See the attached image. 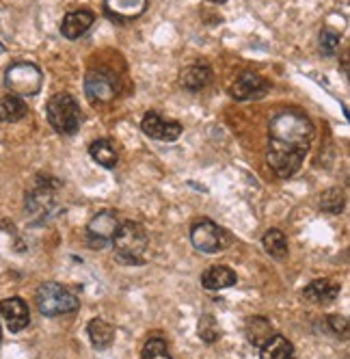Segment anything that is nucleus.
Wrapping results in <instances>:
<instances>
[{"label": "nucleus", "mask_w": 350, "mask_h": 359, "mask_svg": "<svg viewBox=\"0 0 350 359\" xmlns=\"http://www.w3.org/2000/svg\"><path fill=\"white\" fill-rule=\"evenodd\" d=\"M199 338H202L204 342H208V344H212V342H216L220 338V329H218L214 316L206 314V316L199 318Z\"/></svg>", "instance_id": "nucleus-27"}, {"label": "nucleus", "mask_w": 350, "mask_h": 359, "mask_svg": "<svg viewBox=\"0 0 350 359\" xmlns=\"http://www.w3.org/2000/svg\"><path fill=\"white\" fill-rule=\"evenodd\" d=\"M89 154H91V158L97 163V165H102L106 169H113L119 161L117 156V149L113 145V141L108 139H97L89 145Z\"/></svg>", "instance_id": "nucleus-20"}, {"label": "nucleus", "mask_w": 350, "mask_h": 359, "mask_svg": "<svg viewBox=\"0 0 350 359\" xmlns=\"http://www.w3.org/2000/svg\"><path fill=\"white\" fill-rule=\"evenodd\" d=\"M268 89H270V83L264 79V76L253 74V72H244V74L238 76V79L234 81V85L230 87V95L234 100L246 102V100L264 97Z\"/></svg>", "instance_id": "nucleus-10"}, {"label": "nucleus", "mask_w": 350, "mask_h": 359, "mask_svg": "<svg viewBox=\"0 0 350 359\" xmlns=\"http://www.w3.org/2000/svg\"><path fill=\"white\" fill-rule=\"evenodd\" d=\"M37 310L43 316H61V314H71L80 307V301L76 299V294H71L67 288H63L61 284H55V281H48V284H41L37 288Z\"/></svg>", "instance_id": "nucleus-4"}, {"label": "nucleus", "mask_w": 350, "mask_h": 359, "mask_svg": "<svg viewBox=\"0 0 350 359\" xmlns=\"http://www.w3.org/2000/svg\"><path fill=\"white\" fill-rule=\"evenodd\" d=\"M262 245H264V249H266V253L270 255V258H274V260H286L288 258V238H286V234L281 232V229H277V227L268 229V232L264 234V238H262Z\"/></svg>", "instance_id": "nucleus-21"}, {"label": "nucleus", "mask_w": 350, "mask_h": 359, "mask_svg": "<svg viewBox=\"0 0 350 359\" xmlns=\"http://www.w3.org/2000/svg\"><path fill=\"white\" fill-rule=\"evenodd\" d=\"M149 247V236L145 227L134 221H126L117 227L113 236V249L115 255L126 264H143Z\"/></svg>", "instance_id": "nucleus-2"}, {"label": "nucleus", "mask_w": 350, "mask_h": 359, "mask_svg": "<svg viewBox=\"0 0 350 359\" xmlns=\"http://www.w3.org/2000/svg\"><path fill=\"white\" fill-rule=\"evenodd\" d=\"M3 50H5V48H3V43H0V55H3Z\"/></svg>", "instance_id": "nucleus-31"}, {"label": "nucleus", "mask_w": 350, "mask_h": 359, "mask_svg": "<svg viewBox=\"0 0 350 359\" xmlns=\"http://www.w3.org/2000/svg\"><path fill=\"white\" fill-rule=\"evenodd\" d=\"M149 0H104V11L113 22H130L145 13Z\"/></svg>", "instance_id": "nucleus-13"}, {"label": "nucleus", "mask_w": 350, "mask_h": 359, "mask_svg": "<svg viewBox=\"0 0 350 359\" xmlns=\"http://www.w3.org/2000/svg\"><path fill=\"white\" fill-rule=\"evenodd\" d=\"M0 314H3L7 329L11 333H20L22 329H27L31 323V312H29V305L24 303L20 297H11L0 301Z\"/></svg>", "instance_id": "nucleus-12"}, {"label": "nucleus", "mask_w": 350, "mask_h": 359, "mask_svg": "<svg viewBox=\"0 0 350 359\" xmlns=\"http://www.w3.org/2000/svg\"><path fill=\"white\" fill-rule=\"evenodd\" d=\"M340 43H342V35L333 29H322L320 33V53L324 57H335L337 50H340Z\"/></svg>", "instance_id": "nucleus-26"}, {"label": "nucleus", "mask_w": 350, "mask_h": 359, "mask_svg": "<svg viewBox=\"0 0 350 359\" xmlns=\"http://www.w3.org/2000/svg\"><path fill=\"white\" fill-rule=\"evenodd\" d=\"M93 22H95V15L93 11L89 9H76V11H69L63 22H61V33L65 39H80L91 27H93Z\"/></svg>", "instance_id": "nucleus-14"}, {"label": "nucleus", "mask_w": 350, "mask_h": 359, "mask_svg": "<svg viewBox=\"0 0 350 359\" xmlns=\"http://www.w3.org/2000/svg\"><path fill=\"white\" fill-rule=\"evenodd\" d=\"M57 182H50V180H41L37 182V187L27 193V210L37 217V219H46L48 215H52V210L57 208Z\"/></svg>", "instance_id": "nucleus-8"}, {"label": "nucleus", "mask_w": 350, "mask_h": 359, "mask_svg": "<svg viewBox=\"0 0 350 359\" xmlns=\"http://www.w3.org/2000/svg\"><path fill=\"white\" fill-rule=\"evenodd\" d=\"M91 344L95 348H108L115 342V327L106 323L104 318H93L87 327Z\"/></svg>", "instance_id": "nucleus-19"}, {"label": "nucleus", "mask_w": 350, "mask_h": 359, "mask_svg": "<svg viewBox=\"0 0 350 359\" xmlns=\"http://www.w3.org/2000/svg\"><path fill=\"white\" fill-rule=\"evenodd\" d=\"M340 294V284L333 279H314L312 284L303 290V297L312 303H331Z\"/></svg>", "instance_id": "nucleus-16"}, {"label": "nucleus", "mask_w": 350, "mask_h": 359, "mask_svg": "<svg viewBox=\"0 0 350 359\" xmlns=\"http://www.w3.org/2000/svg\"><path fill=\"white\" fill-rule=\"evenodd\" d=\"M46 115L50 126L55 128L59 135H74L83 123L80 104L71 93H57L48 100Z\"/></svg>", "instance_id": "nucleus-3"}, {"label": "nucleus", "mask_w": 350, "mask_h": 359, "mask_svg": "<svg viewBox=\"0 0 350 359\" xmlns=\"http://www.w3.org/2000/svg\"><path fill=\"white\" fill-rule=\"evenodd\" d=\"M202 284L208 290H225V288L236 286L238 284V277H236V273L230 266L216 264V266H210L202 275Z\"/></svg>", "instance_id": "nucleus-15"}, {"label": "nucleus", "mask_w": 350, "mask_h": 359, "mask_svg": "<svg viewBox=\"0 0 350 359\" xmlns=\"http://www.w3.org/2000/svg\"><path fill=\"white\" fill-rule=\"evenodd\" d=\"M0 342H3V327H0Z\"/></svg>", "instance_id": "nucleus-30"}, {"label": "nucleus", "mask_w": 350, "mask_h": 359, "mask_svg": "<svg viewBox=\"0 0 350 359\" xmlns=\"http://www.w3.org/2000/svg\"><path fill=\"white\" fill-rule=\"evenodd\" d=\"M210 3H216V5H223V3H227V0H210Z\"/></svg>", "instance_id": "nucleus-29"}, {"label": "nucleus", "mask_w": 350, "mask_h": 359, "mask_svg": "<svg viewBox=\"0 0 350 359\" xmlns=\"http://www.w3.org/2000/svg\"><path fill=\"white\" fill-rule=\"evenodd\" d=\"M85 93L93 104H102V102L115 100L119 93L117 76L111 72H104V69H91L85 76Z\"/></svg>", "instance_id": "nucleus-7"}, {"label": "nucleus", "mask_w": 350, "mask_h": 359, "mask_svg": "<svg viewBox=\"0 0 350 359\" xmlns=\"http://www.w3.org/2000/svg\"><path fill=\"white\" fill-rule=\"evenodd\" d=\"M262 359H296L294 346L284 336H274L262 346Z\"/></svg>", "instance_id": "nucleus-22"}, {"label": "nucleus", "mask_w": 350, "mask_h": 359, "mask_svg": "<svg viewBox=\"0 0 350 359\" xmlns=\"http://www.w3.org/2000/svg\"><path fill=\"white\" fill-rule=\"evenodd\" d=\"M314 135L316 130L312 119L296 109H286L270 119L266 158L274 175L288 180L301 169Z\"/></svg>", "instance_id": "nucleus-1"}, {"label": "nucleus", "mask_w": 350, "mask_h": 359, "mask_svg": "<svg viewBox=\"0 0 350 359\" xmlns=\"http://www.w3.org/2000/svg\"><path fill=\"white\" fill-rule=\"evenodd\" d=\"M212 81V69L208 65H188L180 74V85L188 91H199Z\"/></svg>", "instance_id": "nucleus-17"}, {"label": "nucleus", "mask_w": 350, "mask_h": 359, "mask_svg": "<svg viewBox=\"0 0 350 359\" xmlns=\"http://www.w3.org/2000/svg\"><path fill=\"white\" fill-rule=\"evenodd\" d=\"M141 359H173V357L169 353L167 342L160 336H154V338H149L145 342L143 353H141Z\"/></svg>", "instance_id": "nucleus-25"}, {"label": "nucleus", "mask_w": 350, "mask_h": 359, "mask_svg": "<svg viewBox=\"0 0 350 359\" xmlns=\"http://www.w3.org/2000/svg\"><path fill=\"white\" fill-rule=\"evenodd\" d=\"M244 331H246L248 342L255 344V346H260V348H262V346H264V344L274 336L272 325H270L264 316H251V318L246 320Z\"/></svg>", "instance_id": "nucleus-18"}, {"label": "nucleus", "mask_w": 350, "mask_h": 359, "mask_svg": "<svg viewBox=\"0 0 350 359\" xmlns=\"http://www.w3.org/2000/svg\"><path fill=\"white\" fill-rule=\"evenodd\" d=\"M27 115V104L18 95H3L0 97V121L15 123Z\"/></svg>", "instance_id": "nucleus-23"}, {"label": "nucleus", "mask_w": 350, "mask_h": 359, "mask_svg": "<svg viewBox=\"0 0 350 359\" xmlns=\"http://www.w3.org/2000/svg\"><path fill=\"white\" fill-rule=\"evenodd\" d=\"M43 76L35 63L20 61L5 72V87L18 97H33L41 91Z\"/></svg>", "instance_id": "nucleus-5"}, {"label": "nucleus", "mask_w": 350, "mask_h": 359, "mask_svg": "<svg viewBox=\"0 0 350 359\" xmlns=\"http://www.w3.org/2000/svg\"><path fill=\"white\" fill-rule=\"evenodd\" d=\"M117 215L113 210H102V212H97L89 225H87V234H89V241L91 245H97V247H102L104 243L113 241L115 232H117Z\"/></svg>", "instance_id": "nucleus-11"}, {"label": "nucleus", "mask_w": 350, "mask_h": 359, "mask_svg": "<svg viewBox=\"0 0 350 359\" xmlns=\"http://www.w3.org/2000/svg\"><path fill=\"white\" fill-rule=\"evenodd\" d=\"M143 133L149 139H158V141H175L182 135V123L175 121V119H164L160 113L156 111H149L143 117Z\"/></svg>", "instance_id": "nucleus-9"}, {"label": "nucleus", "mask_w": 350, "mask_h": 359, "mask_svg": "<svg viewBox=\"0 0 350 359\" xmlns=\"http://www.w3.org/2000/svg\"><path fill=\"white\" fill-rule=\"evenodd\" d=\"M190 241H192L195 249H199V251H204V253H218V251H223L225 247H227L230 236L214 221L202 219V221H197L190 227Z\"/></svg>", "instance_id": "nucleus-6"}, {"label": "nucleus", "mask_w": 350, "mask_h": 359, "mask_svg": "<svg viewBox=\"0 0 350 359\" xmlns=\"http://www.w3.org/2000/svg\"><path fill=\"white\" fill-rule=\"evenodd\" d=\"M320 208L329 215H340L344 208V191L340 189H327L320 195Z\"/></svg>", "instance_id": "nucleus-24"}, {"label": "nucleus", "mask_w": 350, "mask_h": 359, "mask_svg": "<svg viewBox=\"0 0 350 359\" xmlns=\"http://www.w3.org/2000/svg\"><path fill=\"white\" fill-rule=\"evenodd\" d=\"M329 323H331V327H333V331H335V333H340V331H342V336L346 338V331H348V323H346V318H342V316H329Z\"/></svg>", "instance_id": "nucleus-28"}]
</instances>
